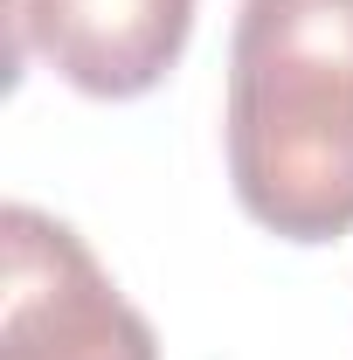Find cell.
I'll list each match as a JSON object with an SVG mask.
<instances>
[{
	"label": "cell",
	"mask_w": 353,
	"mask_h": 360,
	"mask_svg": "<svg viewBox=\"0 0 353 360\" xmlns=\"http://www.w3.org/2000/svg\"><path fill=\"white\" fill-rule=\"evenodd\" d=\"M194 0H14V56H42L84 97H146L187 49Z\"/></svg>",
	"instance_id": "obj_3"
},
{
	"label": "cell",
	"mask_w": 353,
	"mask_h": 360,
	"mask_svg": "<svg viewBox=\"0 0 353 360\" xmlns=\"http://www.w3.org/2000/svg\"><path fill=\"white\" fill-rule=\"evenodd\" d=\"M229 180L284 243L353 229V0H243L229 35Z\"/></svg>",
	"instance_id": "obj_1"
},
{
	"label": "cell",
	"mask_w": 353,
	"mask_h": 360,
	"mask_svg": "<svg viewBox=\"0 0 353 360\" xmlns=\"http://www.w3.org/2000/svg\"><path fill=\"white\" fill-rule=\"evenodd\" d=\"M7 298H0V360H160L139 305L97 270L84 236L42 208L14 201L0 215Z\"/></svg>",
	"instance_id": "obj_2"
}]
</instances>
